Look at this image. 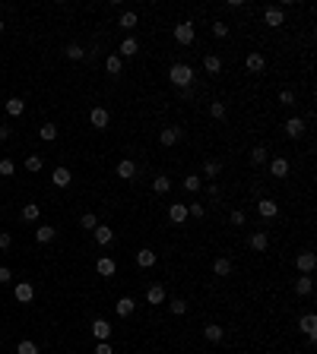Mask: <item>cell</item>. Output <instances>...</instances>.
Instances as JSON below:
<instances>
[{
	"mask_svg": "<svg viewBox=\"0 0 317 354\" xmlns=\"http://www.w3.org/2000/svg\"><path fill=\"white\" fill-rule=\"evenodd\" d=\"M168 79H172L175 89H191V83H194V67H187V64H172V70H168Z\"/></svg>",
	"mask_w": 317,
	"mask_h": 354,
	"instance_id": "6da1fadb",
	"label": "cell"
},
{
	"mask_svg": "<svg viewBox=\"0 0 317 354\" xmlns=\"http://www.w3.org/2000/svg\"><path fill=\"white\" fill-rule=\"evenodd\" d=\"M194 38H197V29H194L191 19H184V23L175 26V42H178V45H191Z\"/></svg>",
	"mask_w": 317,
	"mask_h": 354,
	"instance_id": "7a4b0ae2",
	"label": "cell"
},
{
	"mask_svg": "<svg viewBox=\"0 0 317 354\" xmlns=\"http://www.w3.org/2000/svg\"><path fill=\"white\" fill-rule=\"evenodd\" d=\"M314 266H317V256H314V253H298V256H295V269H298L301 275H311Z\"/></svg>",
	"mask_w": 317,
	"mask_h": 354,
	"instance_id": "3957f363",
	"label": "cell"
},
{
	"mask_svg": "<svg viewBox=\"0 0 317 354\" xmlns=\"http://www.w3.org/2000/svg\"><path fill=\"white\" fill-rule=\"evenodd\" d=\"M257 212H260V218H266V221H270V218H276V215H279V206H276L273 199L260 196V199H257Z\"/></svg>",
	"mask_w": 317,
	"mask_h": 354,
	"instance_id": "277c9868",
	"label": "cell"
},
{
	"mask_svg": "<svg viewBox=\"0 0 317 354\" xmlns=\"http://www.w3.org/2000/svg\"><path fill=\"white\" fill-rule=\"evenodd\" d=\"M263 23L273 26V29H279V26L285 23V13H282L279 7H266V10H263Z\"/></svg>",
	"mask_w": 317,
	"mask_h": 354,
	"instance_id": "5b68a950",
	"label": "cell"
},
{
	"mask_svg": "<svg viewBox=\"0 0 317 354\" xmlns=\"http://www.w3.org/2000/svg\"><path fill=\"white\" fill-rule=\"evenodd\" d=\"M304 130H308V127H304V120H301V117H289V120H285V136H289V139L304 136Z\"/></svg>",
	"mask_w": 317,
	"mask_h": 354,
	"instance_id": "8992f818",
	"label": "cell"
},
{
	"mask_svg": "<svg viewBox=\"0 0 317 354\" xmlns=\"http://www.w3.org/2000/svg\"><path fill=\"white\" fill-rule=\"evenodd\" d=\"M108 120H111V117H108L105 108H92V111H89V124H92L95 130H108Z\"/></svg>",
	"mask_w": 317,
	"mask_h": 354,
	"instance_id": "52a82bcc",
	"label": "cell"
},
{
	"mask_svg": "<svg viewBox=\"0 0 317 354\" xmlns=\"http://www.w3.org/2000/svg\"><path fill=\"white\" fill-rule=\"evenodd\" d=\"M247 247H251L254 253H263L266 247H270V237H266V231H254V234L247 237Z\"/></svg>",
	"mask_w": 317,
	"mask_h": 354,
	"instance_id": "ba28073f",
	"label": "cell"
},
{
	"mask_svg": "<svg viewBox=\"0 0 317 354\" xmlns=\"http://www.w3.org/2000/svg\"><path fill=\"white\" fill-rule=\"evenodd\" d=\"M92 335H95V341H108V338H111V322H108V319H95L92 322Z\"/></svg>",
	"mask_w": 317,
	"mask_h": 354,
	"instance_id": "9c48e42d",
	"label": "cell"
},
{
	"mask_svg": "<svg viewBox=\"0 0 317 354\" xmlns=\"http://www.w3.org/2000/svg\"><path fill=\"white\" fill-rule=\"evenodd\" d=\"M168 218H172L175 225H184L187 221V206L184 202H172V206H168Z\"/></svg>",
	"mask_w": 317,
	"mask_h": 354,
	"instance_id": "30bf717a",
	"label": "cell"
},
{
	"mask_svg": "<svg viewBox=\"0 0 317 354\" xmlns=\"http://www.w3.org/2000/svg\"><path fill=\"white\" fill-rule=\"evenodd\" d=\"M117 177H121V180H133V177H136V165H133L130 158H121V161H117Z\"/></svg>",
	"mask_w": 317,
	"mask_h": 354,
	"instance_id": "8fae6325",
	"label": "cell"
},
{
	"mask_svg": "<svg viewBox=\"0 0 317 354\" xmlns=\"http://www.w3.org/2000/svg\"><path fill=\"white\" fill-rule=\"evenodd\" d=\"M13 294H16V300H19V303H29V300L35 297V288L29 285V281H19V285L13 288Z\"/></svg>",
	"mask_w": 317,
	"mask_h": 354,
	"instance_id": "7c38bea8",
	"label": "cell"
},
{
	"mask_svg": "<svg viewBox=\"0 0 317 354\" xmlns=\"http://www.w3.org/2000/svg\"><path fill=\"white\" fill-rule=\"evenodd\" d=\"M114 269H117V266H114V259H111V256H102V259L95 262V272H98L102 278H111V275H114Z\"/></svg>",
	"mask_w": 317,
	"mask_h": 354,
	"instance_id": "4fadbf2b",
	"label": "cell"
},
{
	"mask_svg": "<svg viewBox=\"0 0 317 354\" xmlns=\"http://www.w3.org/2000/svg\"><path fill=\"white\" fill-rule=\"evenodd\" d=\"M178 139H181V130H178V127H165L162 133H158V143H162V146H175Z\"/></svg>",
	"mask_w": 317,
	"mask_h": 354,
	"instance_id": "5bb4252c",
	"label": "cell"
},
{
	"mask_svg": "<svg viewBox=\"0 0 317 354\" xmlns=\"http://www.w3.org/2000/svg\"><path fill=\"white\" fill-rule=\"evenodd\" d=\"M92 234H95V244H98V247H108V244L114 240V231H111V228H105V225H98Z\"/></svg>",
	"mask_w": 317,
	"mask_h": 354,
	"instance_id": "9a60e30c",
	"label": "cell"
},
{
	"mask_svg": "<svg viewBox=\"0 0 317 354\" xmlns=\"http://www.w3.org/2000/svg\"><path fill=\"white\" fill-rule=\"evenodd\" d=\"M311 291H314V278H308V275L295 278V294H298V297H308Z\"/></svg>",
	"mask_w": 317,
	"mask_h": 354,
	"instance_id": "2e32d148",
	"label": "cell"
},
{
	"mask_svg": "<svg viewBox=\"0 0 317 354\" xmlns=\"http://www.w3.org/2000/svg\"><path fill=\"white\" fill-rule=\"evenodd\" d=\"M263 67H266V57L251 51V54H247V70H251V73H263Z\"/></svg>",
	"mask_w": 317,
	"mask_h": 354,
	"instance_id": "e0dca14e",
	"label": "cell"
},
{
	"mask_svg": "<svg viewBox=\"0 0 317 354\" xmlns=\"http://www.w3.org/2000/svg\"><path fill=\"white\" fill-rule=\"evenodd\" d=\"M133 310H136V300H133V297H121V300L114 303V313H117V316H130Z\"/></svg>",
	"mask_w": 317,
	"mask_h": 354,
	"instance_id": "ac0fdd59",
	"label": "cell"
},
{
	"mask_svg": "<svg viewBox=\"0 0 317 354\" xmlns=\"http://www.w3.org/2000/svg\"><path fill=\"white\" fill-rule=\"evenodd\" d=\"M298 329L304 332V335H314V332H317V316H314V313H304V316L298 319Z\"/></svg>",
	"mask_w": 317,
	"mask_h": 354,
	"instance_id": "d6986e66",
	"label": "cell"
},
{
	"mask_svg": "<svg viewBox=\"0 0 317 354\" xmlns=\"http://www.w3.org/2000/svg\"><path fill=\"white\" fill-rule=\"evenodd\" d=\"M51 184L54 187H70V171H67V168H54V174H51Z\"/></svg>",
	"mask_w": 317,
	"mask_h": 354,
	"instance_id": "ffe728a7",
	"label": "cell"
},
{
	"mask_svg": "<svg viewBox=\"0 0 317 354\" xmlns=\"http://www.w3.org/2000/svg\"><path fill=\"white\" fill-rule=\"evenodd\" d=\"M213 272H216V275H219V278L232 275V259H229V256H219V259L213 262Z\"/></svg>",
	"mask_w": 317,
	"mask_h": 354,
	"instance_id": "44dd1931",
	"label": "cell"
},
{
	"mask_svg": "<svg viewBox=\"0 0 317 354\" xmlns=\"http://www.w3.org/2000/svg\"><path fill=\"white\" fill-rule=\"evenodd\" d=\"M222 335L225 332H222V326H216V322H206L203 326V338L206 341H222Z\"/></svg>",
	"mask_w": 317,
	"mask_h": 354,
	"instance_id": "7402d4cb",
	"label": "cell"
},
{
	"mask_svg": "<svg viewBox=\"0 0 317 354\" xmlns=\"http://www.w3.org/2000/svg\"><path fill=\"white\" fill-rule=\"evenodd\" d=\"M270 174L273 177H285V174H289V161H285V158H273L270 161Z\"/></svg>",
	"mask_w": 317,
	"mask_h": 354,
	"instance_id": "603a6c76",
	"label": "cell"
},
{
	"mask_svg": "<svg viewBox=\"0 0 317 354\" xmlns=\"http://www.w3.org/2000/svg\"><path fill=\"white\" fill-rule=\"evenodd\" d=\"M136 266H140V269H152L155 266V253L152 250H140V253H136Z\"/></svg>",
	"mask_w": 317,
	"mask_h": 354,
	"instance_id": "cb8c5ba5",
	"label": "cell"
},
{
	"mask_svg": "<svg viewBox=\"0 0 317 354\" xmlns=\"http://www.w3.org/2000/svg\"><path fill=\"white\" fill-rule=\"evenodd\" d=\"M54 237H57V231H54V228H48V225L35 228V240H38V244H51Z\"/></svg>",
	"mask_w": 317,
	"mask_h": 354,
	"instance_id": "d4e9b609",
	"label": "cell"
},
{
	"mask_svg": "<svg viewBox=\"0 0 317 354\" xmlns=\"http://www.w3.org/2000/svg\"><path fill=\"white\" fill-rule=\"evenodd\" d=\"M4 108H7V114H10V117H19V114L26 111V101H23V98H10Z\"/></svg>",
	"mask_w": 317,
	"mask_h": 354,
	"instance_id": "484cf974",
	"label": "cell"
},
{
	"mask_svg": "<svg viewBox=\"0 0 317 354\" xmlns=\"http://www.w3.org/2000/svg\"><path fill=\"white\" fill-rule=\"evenodd\" d=\"M136 51H140V45H136V38H124V42H121V54H117V57H133Z\"/></svg>",
	"mask_w": 317,
	"mask_h": 354,
	"instance_id": "4316f807",
	"label": "cell"
},
{
	"mask_svg": "<svg viewBox=\"0 0 317 354\" xmlns=\"http://www.w3.org/2000/svg\"><path fill=\"white\" fill-rule=\"evenodd\" d=\"M203 174H206V177H219V174H222V161H216V158H206V165H203Z\"/></svg>",
	"mask_w": 317,
	"mask_h": 354,
	"instance_id": "83f0119b",
	"label": "cell"
},
{
	"mask_svg": "<svg viewBox=\"0 0 317 354\" xmlns=\"http://www.w3.org/2000/svg\"><path fill=\"white\" fill-rule=\"evenodd\" d=\"M203 70H206V73H219V70H222V60L216 57V54H206V57H203Z\"/></svg>",
	"mask_w": 317,
	"mask_h": 354,
	"instance_id": "f1b7e54d",
	"label": "cell"
},
{
	"mask_svg": "<svg viewBox=\"0 0 317 354\" xmlns=\"http://www.w3.org/2000/svg\"><path fill=\"white\" fill-rule=\"evenodd\" d=\"M146 300H149V303H162V300H165V288H162V285H149V291H146Z\"/></svg>",
	"mask_w": 317,
	"mask_h": 354,
	"instance_id": "f546056e",
	"label": "cell"
},
{
	"mask_svg": "<svg viewBox=\"0 0 317 354\" xmlns=\"http://www.w3.org/2000/svg\"><path fill=\"white\" fill-rule=\"evenodd\" d=\"M263 161H266V146H254V149H251V165L260 168Z\"/></svg>",
	"mask_w": 317,
	"mask_h": 354,
	"instance_id": "4dcf8cb0",
	"label": "cell"
},
{
	"mask_svg": "<svg viewBox=\"0 0 317 354\" xmlns=\"http://www.w3.org/2000/svg\"><path fill=\"white\" fill-rule=\"evenodd\" d=\"M152 190H155V193H168V190H172V177L158 174V177L152 180Z\"/></svg>",
	"mask_w": 317,
	"mask_h": 354,
	"instance_id": "1f68e13d",
	"label": "cell"
},
{
	"mask_svg": "<svg viewBox=\"0 0 317 354\" xmlns=\"http://www.w3.org/2000/svg\"><path fill=\"white\" fill-rule=\"evenodd\" d=\"M38 136H42L45 143H54V139H57V127H54V124H45V127H38Z\"/></svg>",
	"mask_w": 317,
	"mask_h": 354,
	"instance_id": "d6a6232c",
	"label": "cell"
},
{
	"mask_svg": "<svg viewBox=\"0 0 317 354\" xmlns=\"http://www.w3.org/2000/svg\"><path fill=\"white\" fill-rule=\"evenodd\" d=\"M105 70H108L111 76H117V73H121V57H117V54H111V57L105 60Z\"/></svg>",
	"mask_w": 317,
	"mask_h": 354,
	"instance_id": "836d02e7",
	"label": "cell"
},
{
	"mask_svg": "<svg viewBox=\"0 0 317 354\" xmlns=\"http://www.w3.org/2000/svg\"><path fill=\"white\" fill-rule=\"evenodd\" d=\"M79 225H83L86 231H95V228H98V218H95V212H86V215L79 218Z\"/></svg>",
	"mask_w": 317,
	"mask_h": 354,
	"instance_id": "e575fe53",
	"label": "cell"
},
{
	"mask_svg": "<svg viewBox=\"0 0 317 354\" xmlns=\"http://www.w3.org/2000/svg\"><path fill=\"white\" fill-rule=\"evenodd\" d=\"M121 29H127V32H130V29H136V13H130V10H127V13H121Z\"/></svg>",
	"mask_w": 317,
	"mask_h": 354,
	"instance_id": "d590c367",
	"label": "cell"
},
{
	"mask_svg": "<svg viewBox=\"0 0 317 354\" xmlns=\"http://www.w3.org/2000/svg\"><path fill=\"white\" fill-rule=\"evenodd\" d=\"M38 212H42V209H38L35 202H29V206H23V221H35V218H38Z\"/></svg>",
	"mask_w": 317,
	"mask_h": 354,
	"instance_id": "8d00e7d4",
	"label": "cell"
},
{
	"mask_svg": "<svg viewBox=\"0 0 317 354\" xmlns=\"http://www.w3.org/2000/svg\"><path fill=\"white\" fill-rule=\"evenodd\" d=\"M16 354H38V345H35V341H29V338H23V341H19V348H16Z\"/></svg>",
	"mask_w": 317,
	"mask_h": 354,
	"instance_id": "74e56055",
	"label": "cell"
},
{
	"mask_svg": "<svg viewBox=\"0 0 317 354\" xmlns=\"http://www.w3.org/2000/svg\"><path fill=\"white\" fill-rule=\"evenodd\" d=\"M184 190H187V193H197V190H200V177H197V174L184 177Z\"/></svg>",
	"mask_w": 317,
	"mask_h": 354,
	"instance_id": "f35d334b",
	"label": "cell"
},
{
	"mask_svg": "<svg viewBox=\"0 0 317 354\" xmlns=\"http://www.w3.org/2000/svg\"><path fill=\"white\" fill-rule=\"evenodd\" d=\"M210 114H213L216 120H222V117H225V101H213V105H210Z\"/></svg>",
	"mask_w": 317,
	"mask_h": 354,
	"instance_id": "ab89813d",
	"label": "cell"
},
{
	"mask_svg": "<svg viewBox=\"0 0 317 354\" xmlns=\"http://www.w3.org/2000/svg\"><path fill=\"white\" fill-rule=\"evenodd\" d=\"M67 57H70V60H83V57H86L83 45H70V48H67Z\"/></svg>",
	"mask_w": 317,
	"mask_h": 354,
	"instance_id": "60d3db41",
	"label": "cell"
},
{
	"mask_svg": "<svg viewBox=\"0 0 317 354\" xmlns=\"http://www.w3.org/2000/svg\"><path fill=\"white\" fill-rule=\"evenodd\" d=\"M279 105H285V108L295 105V92H292V89H282V92H279Z\"/></svg>",
	"mask_w": 317,
	"mask_h": 354,
	"instance_id": "b9f144b4",
	"label": "cell"
},
{
	"mask_svg": "<svg viewBox=\"0 0 317 354\" xmlns=\"http://www.w3.org/2000/svg\"><path fill=\"white\" fill-rule=\"evenodd\" d=\"M229 221H232V225H235V228H241V225H244V221H247V215H244V212H241V209H232V215H229Z\"/></svg>",
	"mask_w": 317,
	"mask_h": 354,
	"instance_id": "7bdbcfd3",
	"label": "cell"
},
{
	"mask_svg": "<svg viewBox=\"0 0 317 354\" xmlns=\"http://www.w3.org/2000/svg\"><path fill=\"white\" fill-rule=\"evenodd\" d=\"M13 171H16V165H13L10 158H4V161H0V177H13Z\"/></svg>",
	"mask_w": 317,
	"mask_h": 354,
	"instance_id": "ee69618b",
	"label": "cell"
},
{
	"mask_svg": "<svg viewBox=\"0 0 317 354\" xmlns=\"http://www.w3.org/2000/svg\"><path fill=\"white\" fill-rule=\"evenodd\" d=\"M168 307H172V313H175V316H181V313H187V300H181V297H178V300H172V303H168Z\"/></svg>",
	"mask_w": 317,
	"mask_h": 354,
	"instance_id": "f6af8a7d",
	"label": "cell"
},
{
	"mask_svg": "<svg viewBox=\"0 0 317 354\" xmlns=\"http://www.w3.org/2000/svg\"><path fill=\"white\" fill-rule=\"evenodd\" d=\"M26 171H32V174H35V171H42V158H38V155H29V158H26Z\"/></svg>",
	"mask_w": 317,
	"mask_h": 354,
	"instance_id": "bcb514c9",
	"label": "cell"
},
{
	"mask_svg": "<svg viewBox=\"0 0 317 354\" xmlns=\"http://www.w3.org/2000/svg\"><path fill=\"white\" fill-rule=\"evenodd\" d=\"M187 215H194V218H203V215H206V209L200 206V202H191V206H187Z\"/></svg>",
	"mask_w": 317,
	"mask_h": 354,
	"instance_id": "7dc6e473",
	"label": "cell"
},
{
	"mask_svg": "<svg viewBox=\"0 0 317 354\" xmlns=\"http://www.w3.org/2000/svg\"><path fill=\"white\" fill-rule=\"evenodd\" d=\"M213 35L216 38H225V35H229V26H225V23H213Z\"/></svg>",
	"mask_w": 317,
	"mask_h": 354,
	"instance_id": "c3c4849f",
	"label": "cell"
},
{
	"mask_svg": "<svg viewBox=\"0 0 317 354\" xmlns=\"http://www.w3.org/2000/svg\"><path fill=\"white\" fill-rule=\"evenodd\" d=\"M95 354H114V351H111V345H108V341H98V345H95Z\"/></svg>",
	"mask_w": 317,
	"mask_h": 354,
	"instance_id": "681fc988",
	"label": "cell"
},
{
	"mask_svg": "<svg viewBox=\"0 0 317 354\" xmlns=\"http://www.w3.org/2000/svg\"><path fill=\"white\" fill-rule=\"evenodd\" d=\"M10 244H13V237H10V234H7V231H0V250H7Z\"/></svg>",
	"mask_w": 317,
	"mask_h": 354,
	"instance_id": "f907efd6",
	"label": "cell"
},
{
	"mask_svg": "<svg viewBox=\"0 0 317 354\" xmlns=\"http://www.w3.org/2000/svg\"><path fill=\"white\" fill-rule=\"evenodd\" d=\"M10 278H13V272H10L7 266H0V285H7V281H10Z\"/></svg>",
	"mask_w": 317,
	"mask_h": 354,
	"instance_id": "816d5d0a",
	"label": "cell"
},
{
	"mask_svg": "<svg viewBox=\"0 0 317 354\" xmlns=\"http://www.w3.org/2000/svg\"><path fill=\"white\" fill-rule=\"evenodd\" d=\"M206 193H210V196L216 199V196H219V184H210V187H206Z\"/></svg>",
	"mask_w": 317,
	"mask_h": 354,
	"instance_id": "f5cc1de1",
	"label": "cell"
},
{
	"mask_svg": "<svg viewBox=\"0 0 317 354\" xmlns=\"http://www.w3.org/2000/svg\"><path fill=\"white\" fill-rule=\"evenodd\" d=\"M4 139H10V127L0 124V143H4Z\"/></svg>",
	"mask_w": 317,
	"mask_h": 354,
	"instance_id": "db71d44e",
	"label": "cell"
},
{
	"mask_svg": "<svg viewBox=\"0 0 317 354\" xmlns=\"http://www.w3.org/2000/svg\"><path fill=\"white\" fill-rule=\"evenodd\" d=\"M0 32H4V19H0Z\"/></svg>",
	"mask_w": 317,
	"mask_h": 354,
	"instance_id": "11a10c76",
	"label": "cell"
}]
</instances>
